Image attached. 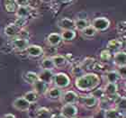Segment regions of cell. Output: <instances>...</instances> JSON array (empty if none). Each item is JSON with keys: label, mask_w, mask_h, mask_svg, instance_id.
Wrapping results in <instances>:
<instances>
[{"label": "cell", "mask_w": 126, "mask_h": 118, "mask_svg": "<svg viewBox=\"0 0 126 118\" xmlns=\"http://www.w3.org/2000/svg\"><path fill=\"white\" fill-rule=\"evenodd\" d=\"M100 84V78L94 73L83 74L77 78L75 85L76 87L81 91H91L96 88Z\"/></svg>", "instance_id": "6da1fadb"}, {"label": "cell", "mask_w": 126, "mask_h": 118, "mask_svg": "<svg viewBox=\"0 0 126 118\" xmlns=\"http://www.w3.org/2000/svg\"><path fill=\"white\" fill-rule=\"evenodd\" d=\"M52 83H54L56 87L64 88V87H67L68 85L70 84V79H69V77L67 74L61 72V73L54 75Z\"/></svg>", "instance_id": "7a4b0ae2"}, {"label": "cell", "mask_w": 126, "mask_h": 118, "mask_svg": "<svg viewBox=\"0 0 126 118\" xmlns=\"http://www.w3.org/2000/svg\"><path fill=\"white\" fill-rule=\"evenodd\" d=\"M92 26L95 31L104 32L110 26V21L106 17H96L92 22Z\"/></svg>", "instance_id": "3957f363"}, {"label": "cell", "mask_w": 126, "mask_h": 118, "mask_svg": "<svg viewBox=\"0 0 126 118\" xmlns=\"http://www.w3.org/2000/svg\"><path fill=\"white\" fill-rule=\"evenodd\" d=\"M61 100L64 103V105H75L78 101H79V95L77 94L75 91L69 90V91H66L62 93L61 95Z\"/></svg>", "instance_id": "277c9868"}, {"label": "cell", "mask_w": 126, "mask_h": 118, "mask_svg": "<svg viewBox=\"0 0 126 118\" xmlns=\"http://www.w3.org/2000/svg\"><path fill=\"white\" fill-rule=\"evenodd\" d=\"M79 113L78 107L75 105H64L61 110V115L65 118H74L76 117Z\"/></svg>", "instance_id": "5b68a950"}, {"label": "cell", "mask_w": 126, "mask_h": 118, "mask_svg": "<svg viewBox=\"0 0 126 118\" xmlns=\"http://www.w3.org/2000/svg\"><path fill=\"white\" fill-rule=\"evenodd\" d=\"M29 46V41L22 38H15L11 42V47L13 48V50H17L19 51H26L27 47Z\"/></svg>", "instance_id": "8992f818"}, {"label": "cell", "mask_w": 126, "mask_h": 118, "mask_svg": "<svg viewBox=\"0 0 126 118\" xmlns=\"http://www.w3.org/2000/svg\"><path fill=\"white\" fill-rule=\"evenodd\" d=\"M12 105H13L14 108H16V110L18 111H27L29 110L31 104L29 102H27L26 100L24 98V97H17L14 100L13 103H12Z\"/></svg>", "instance_id": "52a82bcc"}, {"label": "cell", "mask_w": 126, "mask_h": 118, "mask_svg": "<svg viewBox=\"0 0 126 118\" xmlns=\"http://www.w3.org/2000/svg\"><path fill=\"white\" fill-rule=\"evenodd\" d=\"M53 75L52 70H46V69H42L39 74H38V79L41 81L44 82L47 85H50L52 83L53 80Z\"/></svg>", "instance_id": "ba28073f"}, {"label": "cell", "mask_w": 126, "mask_h": 118, "mask_svg": "<svg viewBox=\"0 0 126 118\" xmlns=\"http://www.w3.org/2000/svg\"><path fill=\"white\" fill-rule=\"evenodd\" d=\"M32 87H33V91L39 96V95L46 94V92L48 91L49 85H47L46 83H44V82H42L38 79V80H36V81L32 84Z\"/></svg>", "instance_id": "9c48e42d"}, {"label": "cell", "mask_w": 126, "mask_h": 118, "mask_svg": "<svg viewBox=\"0 0 126 118\" xmlns=\"http://www.w3.org/2000/svg\"><path fill=\"white\" fill-rule=\"evenodd\" d=\"M26 52L27 55L31 56V57H34V58H37V57H40L43 54V50L42 48L39 45H29L26 49Z\"/></svg>", "instance_id": "30bf717a"}, {"label": "cell", "mask_w": 126, "mask_h": 118, "mask_svg": "<svg viewBox=\"0 0 126 118\" xmlns=\"http://www.w3.org/2000/svg\"><path fill=\"white\" fill-rule=\"evenodd\" d=\"M113 62L116 66L125 67L126 65V54L124 51H116L113 55Z\"/></svg>", "instance_id": "8fae6325"}, {"label": "cell", "mask_w": 126, "mask_h": 118, "mask_svg": "<svg viewBox=\"0 0 126 118\" xmlns=\"http://www.w3.org/2000/svg\"><path fill=\"white\" fill-rule=\"evenodd\" d=\"M59 27L62 29L63 31L65 30H74L75 29V25H74V21L71 20L70 18L68 17H64V18L61 19L58 22Z\"/></svg>", "instance_id": "7c38bea8"}, {"label": "cell", "mask_w": 126, "mask_h": 118, "mask_svg": "<svg viewBox=\"0 0 126 118\" xmlns=\"http://www.w3.org/2000/svg\"><path fill=\"white\" fill-rule=\"evenodd\" d=\"M61 41H62V39H61V34H57V33H51L47 37L48 43L50 44V46H53V47L58 46L61 42Z\"/></svg>", "instance_id": "4fadbf2b"}, {"label": "cell", "mask_w": 126, "mask_h": 118, "mask_svg": "<svg viewBox=\"0 0 126 118\" xmlns=\"http://www.w3.org/2000/svg\"><path fill=\"white\" fill-rule=\"evenodd\" d=\"M124 113L119 109H107L105 110V118H124Z\"/></svg>", "instance_id": "5bb4252c"}, {"label": "cell", "mask_w": 126, "mask_h": 118, "mask_svg": "<svg viewBox=\"0 0 126 118\" xmlns=\"http://www.w3.org/2000/svg\"><path fill=\"white\" fill-rule=\"evenodd\" d=\"M46 93H47V96L49 98L56 100V99H60V98H61L63 92L61 90V88L55 87L50 89H48V91L46 92Z\"/></svg>", "instance_id": "9a60e30c"}, {"label": "cell", "mask_w": 126, "mask_h": 118, "mask_svg": "<svg viewBox=\"0 0 126 118\" xmlns=\"http://www.w3.org/2000/svg\"><path fill=\"white\" fill-rule=\"evenodd\" d=\"M82 102H83L84 105H86L87 107L92 108V107H94V106L97 105L98 100H97L95 97H93L92 95H89V96L82 97Z\"/></svg>", "instance_id": "2e32d148"}, {"label": "cell", "mask_w": 126, "mask_h": 118, "mask_svg": "<svg viewBox=\"0 0 126 118\" xmlns=\"http://www.w3.org/2000/svg\"><path fill=\"white\" fill-rule=\"evenodd\" d=\"M16 16L19 18H24L27 19V17L30 16L31 14V9L29 7H25V6H18L16 8Z\"/></svg>", "instance_id": "e0dca14e"}, {"label": "cell", "mask_w": 126, "mask_h": 118, "mask_svg": "<svg viewBox=\"0 0 126 118\" xmlns=\"http://www.w3.org/2000/svg\"><path fill=\"white\" fill-rule=\"evenodd\" d=\"M122 47V42L117 39L111 40L107 43V50L109 51H119Z\"/></svg>", "instance_id": "ac0fdd59"}, {"label": "cell", "mask_w": 126, "mask_h": 118, "mask_svg": "<svg viewBox=\"0 0 126 118\" xmlns=\"http://www.w3.org/2000/svg\"><path fill=\"white\" fill-rule=\"evenodd\" d=\"M51 60H52L55 67H58V68L64 67L68 62V60L66 59V57L61 55H54L53 57H51Z\"/></svg>", "instance_id": "d6986e66"}, {"label": "cell", "mask_w": 126, "mask_h": 118, "mask_svg": "<svg viewBox=\"0 0 126 118\" xmlns=\"http://www.w3.org/2000/svg\"><path fill=\"white\" fill-rule=\"evenodd\" d=\"M50 110L46 107H41L36 111L35 118H51Z\"/></svg>", "instance_id": "ffe728a7"}, {"label": "cell", "mask_w": 126, "mask_h": 118, "mask_svg": "<svg viewBox=\"0 0 126 118\" xmlns=\"http://www.w3.org/2000/svg\"><path fill=\"white\" fill-rule=\"evenodd\" d=\"M105 94L107 96H116L117 95V85L115 83H107L105 87Z\"/></svg>", "instance_id": "44dd1931"}, {"label": "cell", "mask_w": 126, "mask_h": 118, "mask_svg": "<svg viewBox=\"0 0 126 118\" xmlns=\"http://www.w3.org/2000/svg\"><path fill=\"white\" fill-rule=\"evenodd\" d=\"M23 78L25 82L29 83V84H33L36 80H38V74L32 72V71H28L24 74Z\"/></svg>", "instance_id": "7402d4cb"}, {"label": "cell", "mask_w": 126, "mask_h": 118, "mask_svg": "<svg viewBox=\"0 0 126 118\" xmlns=\"http://www.w3.org/2000/svg\"><path fill=\"white\" fill-rule=\"evenodd\" d=\"M19 31H20V29L17 28L14 24H8L7 26L5 28V34L8 37H15L16 35H17Z\"/></svg>", "instance_id": "603a6c76"}, {"label": "cell", "mask_w": 126, "mask_h": 118, "mask_svg": "<svg viewBox=\"0 0 126 118\" xmlns=\"http://www.w3.org/2000/svg\"><path fill=\"white\" fill-rule=\"evenodd\" d=\"M121 79V77L119 75V73L117 72V70H112L109 71L106 74V80L107 83H115L118 81L119 79Z\"/></svg>", "instance_id": "cb8c5ba5"}, {"label": "cell", "mask_w": 126, "mask_h": 118, "mask_svg": "<svg viewBox=\"0 0 126 118\" xmlns=\"http://www.w3.org/2000/svg\"><path fill=\"white\" fill-rule=\"evenodd\" d=\"M41 66H42V69H46V70H52L56 68L54 63H53L51 58H45L42 60V63H41Z\"/></svg>", "instance_id": "d4e9b609"}, {"label": "cell", "mask_w": 126, "mask_h": 118, "mask_svg": "<svg viewBox=\"0 0 126 118\" xmlns=\"http://www.w3.org/2000/svg\"><path fill=\"white\" fill-rule=\"evenodd\" d=\"M61 36L63 41L69 42V41H72L76 37V33H75L74 30H65V31L62 32Z\"/></svg>", "instance_id": "484cf974"}, {"label": "cell", "mask_w": 126, "mask_h": 118, "mask_svg": "<svg viewBox=\"0 0 126 118\" xmlns=\"http://www.w3.org/2000/svg\"><path fill=\"white\" fill-rule=\"evenodd\" d=\"M24 98L26 100L27 102H29L30 104H32V103H36L39 97H38V95L34 91H29L24 94Z\"/></svg>", "instance_id": "4316f807"}, {"label": "cell", "mask_w": 126, "mask_h": 118, "mask_svg": "<svg viewBox=\"0 0 126 118\" xmlns=\"http://www.w3.org/2000/svg\"><path fill=\"white\" fill-rule=\"evenodd\" d=\"M5 7L8 13H15L17 8L16 0H5Z\"/></svg>", "instance_id": "83f0119b"}, {"label": "cell", "mask_w": 126, "mask_h": 118, "mask_svg": "<svg viewBox=\"0 0 126 118\" xmlns=\"http://www.w3.org/2000/svg\"><path fill=\"white\" fill-rule=\"evenodd\" d=\"M74 25H75V29H78L79 31H83L86 27L88 26V23L87 20H83V19H77L76 21H74Z\"/></svg>", "instance_id": "f1b7e54d"}, {"label": "cell", "mask_w": 126, "mask_h": 118, "mask_svg": "<svg viewBox=\"0 0 126 118\" xmlns=\"http://www.w3.org/2000/svg\"><path fill=\"white\" fill-rule=\"evenodd\" d=\"M82 34L85 37L87 38H92L96 34V31L94 30V28L92 26V25H88L87 27H86L83 31H82Z\"/></svg>", "instance_id": "f546056e"}, {"label": "cell", "mask_w": 126, "mask_h": 118, "mask_svg": "<svg viewBox=\"0 0 126 118\" xmlns=\"http://www.w3.org/2000/svg\"><path fill=\"white\" fill-rule=\"evenodd\" d=\"M111 57H112V53L107 49L102 51L101 53H100V60L103 62H108L111 60Z\"/></svg>", "instance_id": "4dcf8cb0"}, {"label": "cell", "mask_w": 126, "mask_h": 118, "mask_svg": "<svg viewBox=\"0 0 126 118\" xmlns=\"http://www.w3.org/2000/svg\"><path fill=\"white\" fill-rule=\"evenodd\" d=\"M94 97H95L98 101L99 100H101L102 98H104V97H105V90L103 88H97L95 89V90H94V91L92 92V94H91Z\"/></svg>", "instance_id": "1f68e13d"}, {"label": "cell", "mask_w": 126, "mask_h": 118, "mask_svg": "<svg viewBox=\"0 0 126 118\" xmlns=\"http://www.w3.org/2000/svg\"><path fill=\"white\" fill-rule=\"evenodd\" d=\"M71 73L72 75L77 78H79V77L82 76L84 73V68H82L81 66H76V67H74L72 69H71Z\"/></svg>", "instance_id": "d6a6232c"}, {"label": "cell", "mask_w": 126, "mask_h": 118, "mask_svg": "<svg viewBox=\"0 0 126 118\" xmlns=\"http://www.w3.org/2000/svg\"><path fill=\"white\" fill-rule=\"evenodd\" d=\"M26 22H27V19L19 18V17H17V18H16V20L15 21V23H14V24H15L17 28H19V29L21 30V29H23V27L25 26Z\"/></svg>", "instance_id": "836d02e7"}, {"label": "cell", "mask_w": 126, "mask_h": 118, "mask_svg": "<svg viewBox=\"0 0 126 118\" xmlns=\"http://www.w3.org/2000/svg\"><path fill=\"white\" fill-rule=\"evenodd\" d=\"M32 0H16V4L18 6H25V7H29L31 5Z\"/></svg>", "instance_id": "e575fe53"}, {"label": "cell", "mask_w": 126, "mask_h": 118, "mask_svg": "<svg viewBox=\"0 0 126 118\" xmlns=\"http://www.w3.org/2000/svg\"><path fill=\"white\" fill-rule=\"evenodd\" d=\"M18 34L19 38L25 39V40H29L30 34H29V32L28 31H25V30H24V29H21L18 32V34Z\"/></svg>", "instance_id": "d590c367"}, {"label": "cell", "mask_w": 126, "mask_h": 118, "mask_svg": "<svg viewBox=\"0 0 126 118\" xmlns=\"http://www.w3.org/2000/svg\"><path fill=\"white\" fill-rule=\"evenodd\" d=\"M125 24H126L125 21L119 22L118 24H117V30H118L119 33H123V34L125 33V28H126Z\"/></svg>", "instance_id": "8d00e7d4"}, {"label": "cell", "mask_w": 126, "mask_h": 118, "mask_svg": "<svg viewBox=\"0 0 126 118\" xmlns=\"http://www.w3.org/2000/svg\"><path fill=\"white\" fill-rule=\"evenodd\" d=\"M2 118H16V117L13 114H5V116H3Z\"/></svg>", "instance_id": "74e56055"}, {"label": "cell", "mask_w": 126, "mask_h": 118, "mask_svg": "<svg viewBox=\"0 0 126 118\" xmlns=\"http://www.w3.org/2000/svg\"><path fill=\"white\" fill-rule=\"evenodd\" d=\"M51 118H65L63 116H61V114L60 115H57V116H51Z\"/></svg>", "instance_id": "f35d334b"}, {"label": "cell", "mask_w": 126, "mask_h": 118, "mask_svg": "<svg viewBox=\"0 0 126 118\" xmlns=\"http://www.w3.org/2000/svg\"><path fill=\"white\" fill-rule=\"evenodd\" d=\"M42 1H50V0H42Z\"/></svg>", "instance_id": "ab89813d"}, {"label": "cell", "mask_w": 126, "mask_h": 118, "mask_svg": "<svg viewBox=\"0 0 126 118\" xmlns=\"http://www.w3.org/2000/svg\"><path fill=\"white\" fill-rule=\"evenodd\" d=\"M74 118H77V117H74Z\"/></svg>", "instance_id": "60d3db41"}]
</instances>
